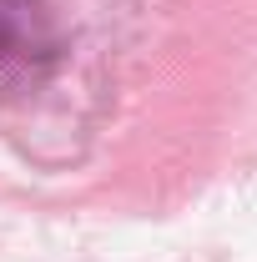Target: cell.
Returning <instances> with one entry per match:
<instances>
[{
	"instance_id": "obj_1",
	"label": "cell",
	"mask_w": 257,
	"mask_h": 262,
	"mask_svg": "<svg viewBox=\"0 0 257 262\" xmlns=\"http://www.w3.org/2000/svg\"><path fill=\"white\" fill-rule=\"evenodd\" d=\"M61 56V31L46 0H0V96L31 91Z\"/></svg>"
}]
</instances>
